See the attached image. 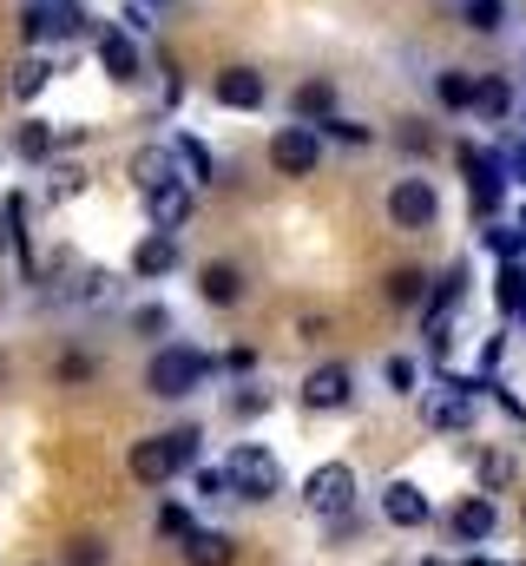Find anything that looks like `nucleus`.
I'll return each instance as SVG.
<instances>
[{"label": "nucleus", "instance_id": "nucleus-1", "mask_svg": "<svg viewBox=\"0 0 526 566\" xmlns=\"http://www.w3.org/2000/svg\"><path fill=\"white\" fill-rule=\"evenodd\" d=\"M198 454H204V428H171V434H145V441H132L126 468L132 481H145V488H165V481H178L185 468H198Z\"/></svg>", "mask_w": 526, "mask_h": 566}, {"label": "nucleus", "instance_id": "nucleus-2", "mask_svg": "<svg viewBox=\"0 0 526 566\" xmlns=\"http://www.w3.org/2000/svg\"><path fill=\"white\" fill-rule=\"evenodd\" d=\"M204 376H211V356L198 343H158V356L145 369V389L158 402H185L191 389H204Z\"/></svg>", "mask_w": 526, "mask_h": 566}, {"label": "nucleus", "instance_id": "nucleus-3", "mask_svg": "<svg viewBox=\"0 0 526 566\" xmlns=\"http://www.w3.org/2000/svg\"><path fill=\"white\" fill-rule=\"evenodd\" d=\"M224 474H231V501H251V507H263V501H276V494H283V461H276L263 441H238Z\"/></svg>", "mask_w": 526, "mask_h": 566}, {"label": "nucleus", "instance_id": "nucleus-4", "mask_svg": "<svg viewBox=\"0 0 526 566\" xmlns=\"http://www.w3.org/2000/svg\"><path fill=\"white\" fill-rule=\"evenodd\" d=\"M356 494H362V481H356V468H349V461H323V468H309V474H303V507H309V514H323V521L356 514Z\"/></svg>", "mask_w": 526, "mask_h": 566}, {"label": "nucleus", "instance_id": "nucleus-5", "mask_svg": "<svg viewBox=\"0 0 526 566\" xmlns=\"http://www.w3.org/2000/svg\"><path fill=\"white\" fill-rule=\"evenodd\" d=\"M454 158H461V171H467L474 211H481V218H494V211H501V198H507V165H501V151H481L474 139H461V145H454Z\"/></svg>", "mask_w": 526, "mask_h": 566}, {"label": "nucleus", "instance_id": "nucleus-6", "mask_svg": "<svg viewBox=\"0 0 526 566\" xmlns=\"http://www.w3.org/2000/svg\"><path fill=\"white\" fill-rule=\"evenodd\" d=\"M316 165H323V139H316V126H276L270 133V171L276 178H316Z\"/></svg>", "mask_w": 526, "mask_h": 566}, {"label": "nucleus", "instance_id": "nucleus-7", "mask_svg": "<svg viewBox=\"0 0 526 566\" xmlns=\"http://www.w3.org/2000/svg\"><path fill=\"white\" fill-rule=\"evenodd\" d=\"M303 409H316V416H336V409H349L356 402V369L349 363H316L309 376H303Z\"/></svg>", "mask_w": 526, "mask_h": 566}, {"label": "nucleus", "instance_id": "nucleus-8", "mask_svg": "<svg viewBox=\"0 0 526 566\" xmlns=\"http://www.w3.org/2000/svg\"><path fill=\"white\" fill-rule=\"evenodd\" d=\"M434 218H441L434 185L428 178H394L389 185V224L394 231H434Z\"/></svg>", "mask_w": 526, "mask_h": 566}, {"label": "nucleus", "instance_id": "nucleus-9", "mask_svg": "<svg viewBox=\"0 0 526 566\" xmlns=\"http://www.w3.org/2000/svg\"><path fill=\"white\" fill-rule=\"evenodd\" d=\"M474 389H487V382H467V376H441V396L428 402V428H441V434H461V428H474Z\"/></svg>", "mask_w": 526, "mask_h": 566}, {"label": "nucleus", "instance_id": "nucleus-10", "mask_svg": "<svg viewBox=\"0 0 526 566\" xmlns=\"http://www.w3.org/2000/svg\"><path fill=\"white\" fill-rule=\"evenodd\" d=\"M494 527H501L494 494H467V501H454V514H448V541H454V547H487Z\"/></svg>", "mask_w": 526, "mask_h": 566}, {"label": "nucleus", "instance_id": "nucleus-11", "mask_svg": "<svg viewBox=\"0 0 526 566\" xmlns=\"http://www.w3.org/2000/svg\"><path fill=\"white\" fill-rule=\"evenodd\" d=\"M461 303H467V271L454 264L448 277L434 283V290H428V349H434V356L448 349V323L461 316Z\"/></svg>", "mask_w": 526, "mask_h": 566}, {"label": "nucleus", "instance_id": "nucleus-12", "mask_svg": "<svg viewBox=\"0 0 526 566\" xmlns=\"http://www.w3.org/2000/svg\"><path fill=\"white\" fill-rule=\"evenodd\" d=\"M178 264H185V251H178V231H145V238L132 244V277H138V283L171 277Z\"/></svg>", "mask_w": 526, "mask_h": 566}, {"label": "nucleus", "instance_id": "nucleus-13", "mask_svg": "<svg viewBox=\"0 0 526 566\" xmlns=\"http://www.w3.org/2000/svg\"><path fill=\"white\" fill-rule=\"evenodd\" d=\"M382 521L401 527V534H414V527H428V521H434V507H428V494H421L414 481H401V474H394L389 488H382Z\"/></svg>", "mask_w": 526, "mask_h": 566}, {"label": "nucleus", "instance_id": "nucleus-14", "mask_svg": "<svg viewBox=\"0 0 526 566\" xmlns=\"http://www.w3.org/2000/svg\"><path fill=\"white\" fill-rule=\"evenodd\" d=\"M93 46H99V66H106V80H119V86H132L138 80V40H132L126 27H93Z\"/></svg>", "mask_w": 526, "mask_h": 566}, {"label": "nucleus", "instance_id": "nucleus-15", "mask_svg": "<svg viewBox=\"0 0 526 566\" xmlns=\"http://www.w3.org/2000/svg\"><path fill=\"white\" fill-rule=\"evenodd\" d=\"M211 93H218V106H224V113H257L270 86H263L257 66H224V73L211 80Z\"/></svg>", "mask_w": 526, "mask_h": 566}, {"label": "nucleus", "instance_id": "nucleus-16", "mask_svg": "<svg viewBox=\"0 0 526 566\" xmlns=\"http://www.w3.org/2000/svg\"><path fill=\"white\" fill-rule=\"evenodd\" d=\"M191 205H198V191H191L185 178H165V185H151V191H145V211H151V231H178V224L191 218Z\"/></svg>", "mask_w": 526, "mask_h": 566}, {"label": "nucleus", "instance_id": "nucleus-17", "mask_svg": "<svg viewBox=\"0 0 526 566\" xmlns=\"http://www.w3.org/2000/svg\"><path fill=\"white\" fill-rule=\"evenodd\" d=\"M244 290H251V283H244V271H238L231 258H211V264L198 271V296H204L211 310H238V303H244Z\"/></svg>", "mask_w": 526, "mask_h": 566}, {"label": "nucleus", "instance_id": "nucleus-18", "mask_svg": "<svg viewBox=\"0 0 526 566\" xmlns=\"http://www.w3.org/2000/svg\"><path fill=\"white\" fill-rule=\"evenodd\" d=\"M46 296H53V303H73V310H99V303L113 296V271H99V264H86V271H73L66 283H53Z\"/></svg>", "mask_w": 526, "mask_h": 566}, {"label": "nucleus", "instance_id": "nucleus-19", "mask_svg": "<svg viewBox=\"0 0 526 566\" xmlns=\"http://www.w3.org/2000/svg\"><path fill=\"white\" fill-rule=\"evenodd\" d=\"M171 171L198 191V185H211V178H218V158H211V145H204V139L178 133V139H171Z\"/></svg>", "mask_w": 526, "mask_h": 566}, {"label": "nucleus", "instance_id": "nucleus-20", "mask_svg": "<svg viewBox=\"0 0 526 566\" xmlns=\"http://www.w3.org/2000/svg\"><path fill=\"white\" fill-rule=\"evenodd\" d=\"M329 113H336V86H329V80H303V86L290 93V119H296V126H323Z\"/></svg>", "mask_w": 526, "mask_h": 566}, {"label": "nucleus", "instance_id": "nucleus-21", "mask_svg": "<svg viewBox=\"0 0 526 566\" xmlns=\"http://www.w3.org/2000/svg\"><path fill=\"white\" fill-rule=\"evenodd\" d=\"M185 566H238V541L211 534V527H191L185 534Z\"/></svg>", "mask_w": 526, "mask_h": 566}, {"label": "nucleus", "instance_id": "nucleus-22", "mask_svg": "<svg viewBox=\"0 0 526 566\" xmlns=\"http://www.w3.org/2000/svg\"><path fill=\"white\" fill-rule=\"evenodd\" d=\"M474 474H481V494H507L520 481V461H514V448H481Z\"/></svg>", "mask_w": 526, "mask_h": 566}, {"label": "nucleus", "instance_id": "nucleus-23", "mask_svg": "<svg viewBox=\"0 0 526 566\" xmlns=\"http://www.w3.org/2000/svg\"><path fill=\"white\" fill-rule=\"evenodd\" d=\"M7 86H13V99H20V106H33V99L53 86V60H46V53H27V60L13 66V80H7Z\"/></svg>", "mask_w": 526, "mask_h": 566}, {"label": "nucleus", "instance_id": "nucleus-24", "mask_svg": "<svg viewBox=\"0 0 526 566\" xmlns=\"http://www.w3.org/2000/svg\"><path fill=\"white\" fill-rule=\"evenodd\" d=\"M474 86H481V80H474L467 66H441V73H434V99H441L448 113H474Z\"/></svg>", "mask_w": 526, "mask_h": 566}, {"label": "nucleus", "instance_id": "nucleus-25", "mask_svg": "<svg viewBox=\"0 0 526 566\" xmlns=\"http://www.w3.org/2000/svg\"><path fill=\"white\" fill-rule=\"evenodd\" d=\"M13 151H20L27 165H46V158L60 151V133H53V119H40V113H33V119L13 133Z\"/></svg>", "mask_w": 526, "mask_h": 566}, {"label": "nucleus", "instance_id": "nucleus-26", "mask_svg": "<svg viewBox=\"0 0 526 566\" xmlns=\"http://www.w3.org/2000/svg\"><path fill=\"white\" fill-rule=\"evenodd\" d=\"M165 178H178V171H171V145H138V151H132V185L151 191V185H165Z\"/></svg>", "mask_w": 526, "mask_h": 566}, {"label": "nucleus", "instance_id": "nucleus-27", "mask_svg": "<svg viewBox=\"0 0 526 566\" xmlns=\"http://www.w3.org/2000/svg\"><path fill=\"white\" fill-rule=\"evenodd\" d=\"M382 290H389V303H394V310H421L434 283H428V271H414V264H401V271H389V283H382Z\"/></svg>", "mask_w": 526, "mask_h": 566}, {"label": "nucleus", "instance_id": "nucleus-28", "mask_svg": "<svg viewBox=\"0 0 526 566\" xmlns=\"http://www.w3.org/2000/svg\"><path fill=\"white\" fill-rule=\"evenodd\" d=\"M494 303H501V316H526V264H501V277H494Z\"/></svg>", "mask_w": 526, "mask_h": 566}, {"label": "nucleus", "instance_id": "nucleus-29", "mask_svg": "<svg viewBox=\"0 0 526 566\" xmlns=\"http://www.w3.org/2000/svg\"><path fill=\"white\" fill-rule=\"evenodd\" d=\"M474 113H481V119H507V113H514V86H507L501 73H487V80L474 86Z\"/></svg>", "mask_w": 526, "mask_h": 566}, {"label": "nucleus", "instance_id": "nucleus-30", "mask_svg": "<svg viewBox=\"0 0 526 566\" xmlns=\"http://www.w3.org/2000/svg\"><path fill=\"white\" fill-rule=\"evenodd\" d=\"M461 27L467 33H501L507 27V0H461Z\"/></svg>", "mask_w": 526, "mask_h": 566}, {"label": "nucleus", "instance_id": "nucleus-31", "mask_svg": "<svg viewBox=\"0 0 526 566\" xmlns=\"http://www.w3.org/2000/svg\"><path fill=\"white\" fill-rule=\"evenodd\" d=\"M316 139H329V145H356V151H362V145L376 139V133H369L362 119H343V113H329V119L316 126Z\"/></svg>", "mask_w": 526, "mask_h": 566}, {"label": "nucleus", "instance_id": "nucleus-32", "mask_svg": "<svg viewBox=\"0 0 526 566\" xmlns=\"http://www.w3.org/2000/svg\"><path fill=\"white\" fill-rule=\"evenodd\" d=\"M53 376H60V382H66V389H80V382H93V376H99V363H93V356H86V349H66V356H60V369H53Z\"/></svg>", "mask_w": 526, "mask_h": 566}, {"label": "nucleus", "instance_id": "nucleus-33", "mask_svg": "<svg viewBox=\"0 0 526 566\" xmlns=\"http://www.w3.org/2000/svg\"><path fill=\"white\" fill-rule=\"evenodd\" d=\"M382 382H389L394 396H414V382H421L414 356H389V363H382Z\"/></svg>", "mask_w": 526, "mask_h": 566}, {"label": "nucleus", "instance_id": "nucleus-34", "mask_svg": "<svg viewBox=\"0 0 526 566\" xmlns=\"http://www.w3.org/2000/svg\"><path fill=\"white\" fill-rule=\"evenodd\" d=\"M481 244H487V251H494L501 264H514V258L526 251V244H520V231H514V224H487V238H481Z\"/></svg>", "mask_w": 526, "mask_h": 566}, {"label": "nucleus", "instance_id": "nucleus-35", "mask_svg": "<svg viewBox=\"0 0 526 566\" xmlns=\"http://www.w3.org/2000/svg\"><path fill=\"white\" fill-rule=\"evenodd\" d=\"M80 185H86L80 165H53V171H46V198H80Z\"/></svg>", "mask_w": 526, "mask_h": 566}, {"label": "nucleus", "instance_id": "nucleus-36", "mask_svg": "<svg viewBox=\"0 0 526 566\" xmlns=\"http://www.w3.org/2000/svg\"><path fill=\"white\" fill-rule=\"evenodd\" d=\"M191 527H198V521H191V514H185L178 501H171V507H158V534H165V541H185Z\"/></svg>", "mask_w": 526, "mask_h": 566}, {"label": "nucleus", "instance_id": "nucleus-37", "mask_svg": "<svg viewBox=\"0 0 526 566\" xmlns=\"http://www.w3.org/2000/svg\"><path fill=\"white\" fill-rule=\"evenodd\" d=\"M263 409H270V396H263V389H238V396H231V416H238V422H257Z\"/></svg>", "mask_w": 526, "mask_h": 566}, {"label": "nucleus", "instance_id": "nucleus-38", "mask_svg": "<svg viewBox=\"0 0 526 566\" xmlns=\"http://www.w3.org/2000/svg\"><path fill=\"white\" fill-rule=\"evenodd\" d=\"M132 329H138V336H165V329H171V316H165L158 303H145V310H132Z\"/></svg>", "mask_w": 526, "mask_h": 566}, {"label": "nucleus", "instance_id": "nucleus-39", "mask_svg": "<svg viewBox=\"0 0 526 566\" xmlns=\"http://www.w3.org/2000/svg\"><path fill=\"white\" fill-rule=\"evenodd\" d=\"M198 494L204 501H231V474L224 468H198Z\"/></svg>", "mask_w": 526, "mask_h": 566}, {"label": "nucleus", "instance_id": "nucleus-40", "mask_svg": "<svg viewBox=\"0 0 526 566\" xmlns=\"http://www.w3.org/2000/svg\"><path fill=\"white\" fill-rule=\"evenodd\" d=\"M60 566H106V541H73Z\"/></svg>", "mask_w": 526, "mask_h": 566}, {"label": "nucleus", "instance_id": "nucleus-41", "mask_svg": "<svg viewBox=\"0 0 526 566\" xmlns=\"http://www.w3.org/2000/svg\"><path fill=\"white\" fill-rule=\"evenodd\" d=\"M394 139L408 145V151H434V133H428L421 119H401V133H394Z\"/></svg>", "mask_w": 526, "mask_h": 566}, {"label": "nucleus", "instance_id": "nucleus-42", "mask_svg": "<svg viewBox=\"0 0 526 566\" xmlns=\"http://www.w3.org/2000/svg\"><path fill=\"white\" fill-rule=\"evenodd\" d=\"M501 165H507V185H526V139L501 145Z\"/></svg>", "mask_w": 526, "mask_h": 566}, {"label": "nucleus", "instance_id": "nucleus-43", "mask_svg": "<svg viewBox=\"0 0 526 566\" xmlns=\"http://www.w3.org/2000/svg\"><path fill=\"white\" fill-rule=\"evenodd\" d=\"M224 369H231V376H251V369H257V349H251V343L224 349Z\"/></svg>", "mask_w": 526, "mask_h": 566}, {"label": "nucleus", "instance_id": "nucleus-44", "mask_svg": "<svg viewBox=\"0 0 526 566\" xmlns=\"http://www.w3.org/2000/svg\"><path fill=\"white\" fill-rule=\"evenodd\" d=\"M13 258V238H7V218H0V264Z\"/></svg>", "mask_w": 526, "mask_h": 566}, {"label": "nucleus", "instance_id": "nucleus-45", "mask_svg": "<svg viewBox=\"0 0 526 566\" xmlns=\"http://www.w3.org/2000/svg\"><path fill=\"white\" fill-rule=\"evenodd\" d=\"M514 231H520V244H526V211H520V218H514Z\"/></svg>", "mask_w": 526, "mask_h": 566}, {"label": "nucleus", "instance_id": "nucleus-46", "mask_svg": "<svg viewBox=\"0 0 526 566\" xmlns=\"http://www.w3.org/2000/svg\"><path fill=\"white\" fill-rule=\"evenodd\" d=\"M0 382H7V356H0Z\"/></svg>", "mask_w": 526, "mask_h": 566}, {"label": "nucleus", "instance_id": "nucleus-47", "mask_svg": "<svg viewBox=\"0 0 526 566\" xmlns=\"http://www.w3.org/2000/svg\"><path fill=\"white\" fill-rule=\"evenodd\" d=\"M520 521H526V501H520Z\"/></svg>", "mask_w": 526, "mask_h": 566}, {"label": "nucleus", "instance_id": "nucleus-48", "mask_svg": "<svg viewBox=\"0 0 526 566\" xmlns=\"http://www.w3.org/2000/svg\"><path fill=\"white\" fill-rule=\"evenodd\" d=\"M389 566H401V560H389Z\"/></svg>", "mask_w": 526, "mask_h": 566}]
</instances>
